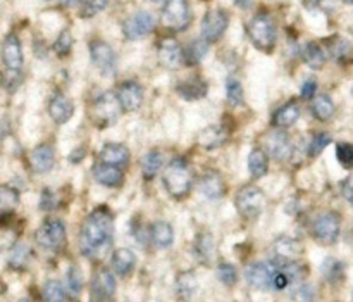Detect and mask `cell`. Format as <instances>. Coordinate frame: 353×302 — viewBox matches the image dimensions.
Returning <instances> with one entry per match:
<instances>
[{"mask_svg": "<svg viewBox=\"0 0 353 302\" xmlns=\"http://www.w3.org/2000/svg\"><path fill=\"white\" fill-rule=\"evenodd\" d=\"M114 235V216L105 206L90 213L79 232V247L85 258L99 261L109 251Z\"/></svg>", "mask_w": 353, "mask_h": 302, "instance_id": "cell-1", "label": "cell"}, {"mask_svg": "<svg viewBox=\"0 0 353 302\" xmlns=\"http://www.w3.org/2000/svg\"><path fill=\"white\" fill-rule=\"evenodd\" d=\"M164 187L172 199H185L193 185V171L185 158H174L164 169Z\"/></svg>", "mask_w": 353, "mask_h": 302, "instance_id": "cell-2", "label": "cell"}, {"mask_svg": "<svg viewBox=\"0 0 353 302\" xmlns=\"http://www.w3.org/2000/svg\"><path fill=\"white\" fill-rule=\"evenodd\" d=\"M248 37L254 41V45L257 48L264 52H271L276 45V38H278V33H276V24L268 14H257L254 19L248 23Z\"/></svg>", "mask_w": 353, "mask_h": 302, "instance_id": "cell-3", "label": "cell"}, {"mask_svg": "<svg viewBox=\"0 0 353 302\" xmlns=\"http://www.w3.org/2000/svg\"><path fill=\"white\" fill-rule=\"evenodd\" d=\"M234 206L245 220H254L262 213L265 206L264 192L255 185L241 187L234 199Z\"/></svg>", "mask_w": 353, "mask_h": 302, "instance_id": "cell-4", "label": "cell"}, {"mask_svg": "<svg viewBox=\"0 0 353 302\" xmlns=\"http://www.w3.org/2000/svg\"><path fill=\"white\" fill-rule=\"evenodd\" d=\"M2 61L6 66V85L10 88L14 83V76H17L23 68V48L19 38L14 33L7 35L2 44Z\"/></svg>", "mask_w": 353, "mask_h": 302, "instance_id": "cell-5", "label": "cell"}, {"mask_svg": "<svg viewBox=\"0 0 353 302\" xmlns=\"http://www.w3.org/2000/svg\"><path fill=\"white\" fill-rule=\"evenodd\" d=\"M121 111L124 109L121 106L117 93L105 92L99 97V100L93 106L92 120L95 126H109V124H112L119 117Z\"/></svg>", "mask_w": 353, "mask_h": 302, "instance_id": "cell-6", "label": "cell"}, {"mask_svg": "<svg viewBox=\"0 0 353 302\" xmlns=\"http://www.w3.org/2000/svg\"><path fill=\"white\" fill-rule=\"evenodd\" d=\"M192 21V12L186 0H165L162 9V24L169 31H183Z\"/></svg>", "mask_w": 353, "mask_h": 302, "instance_id": "cell-7", "label": "cell"}, {"mask_svg": "<svg viewBox=\"0 0 353 302\" xmlns=\"http://www.w3.org/2000/svg\"><path fill=\"white\" fill-rule=\"evenodd\" d=\"M278 272L279 266L274 261H261L248 266L247 272H245V276H247V282L254 289L274 290V282L276 276H278Z\"/></svg>", "mask_w": 353, "mask_h": 302, "instance_id": "cell-8", "label": "cell"}, {"mask_svg": "<svg viewBox=\"0 0 353 302\" xmlns=\"http://www.w3.org/2000/svg\"><path fill=\"white\" fill-rule=\"evenodd\" d=\"M34 240L47 251H57L65 240V227L61 220H45L34 234Z\"/></svg>", "mask_w": 353, "mask_h": 302, "instance_id": "cell-9", "label": "cell"}, {"mask_svg": "<svg viewBox=\"0 0 353 302\" xmlns=\"http://www.w3.org/2000/svg\"><path fill=\"white\" fill-rule=\"evenodd\" d=\"M341 232V218L340 214L333 213H323L316 218L312 225V235L323 244H334L340 237Z\"/></svg>", "mask_w": 353, "mask_h": 302, "instance_id": "cell-10", "label": "cell"}, {"mask_svg": "<svg viewBox=\"0 0 353 302\" xmlns=\"http://www.w3.org/2000/svg\"><path fill=\"white\" fill-rule=\"evenodd\" d=\"M230 24V16L223 9H212L202 19V38L209 44L221 40Z\"/></svg>", "mask_w": 353, "mask_h": 302, "instance_id": "cell-11", "label": "cell"}, {"mask_svg": "<svg viewBox=\"0 0 353 302\" xmlns=\"http://www.w3.org/2000/svg\"><path fill=\"white\" fill-rule=\"evenodd\" d=\"M92 62L103 76H114L117 73V57L114 48L105 41H93L90 45Z\"/></svg>", "mask_w": 353, "mask_h": 302, "instance_id": "cell-12", "label": "cell"}, {"mask_svg": "<svg viewBox=\"0 0 353 302\" xmlns=\"http://www.w3.org/2000/svg\"><path fill=\"white\" fill-rule=\"evenodd\" d=\"M154 16L147 10H140V12H134L133 16L128 17L126 23L123 24V33L128 40H137V38L147 37L154 30Z\"/></svg>", "mask_w": 353, "mask_h": 302, "instance_id": "cell-13", "label": "cell"}, {"mask_svg": "<svg viewBox=\"0 0 353 302\" xmlns=\"http://www.w3.org/2000/svg\"><path fill=\"white\" fill-rule=\"evenodd\" d=\"M116 294V279L107 268L99 270L93 276L92 282V296L99 302H109L114 299Z\"/></svg>", "mask_w": 353, "mask_h": 302, "instance_id": "cell-14", "label": "cell"}, {"mask_svg": "<svg viewBox=\"0 0 353 302\" xmlns=\"http://www.w3.org/2000/svg\"><path fill=\"white\" fill-rule=\"evenodd\" d=\"M272 254H274V261L278 263H296L302 259L303 247L295 238L281 237L276 240Z\"/></svg>", "mask_w": 353, "mask_h": 302, "instance_id": "cell-15", "label": "cell"}, {"mask_svg": "<svg viewBox=\"0 0 353 302\" xmlns=\"http://www.w3.org/2000/svg\"><path fill=\"white\" fill-rule=\"evenodd\" d=\"M265 152L274 161H286L292 155V140L285 131H272L265 138Z\"/></svg>", "mask_w": 353, "mask_h": 302, "instance_id": "cell-16", "label": "cell"}, {"mask_svg": "<svg viewBox=\"0 0 353 302\" xmlns=\"http://www.w3.org/2000/svg\"><path fill=\"white\" fill-rule=\"evenodd\" d=\"M157 55H159V62H161L162 68L165 69H176L179 64H181L183 59H185L183 57V48L179 47L178 41L171 37L161 40Z\"/></svg>", "mask_w": 353, "mask_h": 302, "instance_id": "cell-17", "label": "cell"}, {"mask_svg": "<svg viewBox=\"0 0 353 302\" xmlns=\"http://www.w3.org/2000/svg\"><path fill=\"white\" fill-rule=\"evenodd\" d=\"M117 97H119L123 109L128 111V113H133L143 104V88L137 82H124L117 88Z\"/></svg>", "mask_w": 353, "mask_h": 302, "instance_id": "cell-18", "label": "cell"}, {"mask_svg": "<svg viewBox=\"0 0 353 302\" xmlns=\"http://www.w3.org/2000/svg\"><path fill=\"white\" fill-rule=\"evenodd\" d=\"M176 92L185 100H200L209 93V85L200 76H190L176 86Z\"/></svg>", "mask_w": 353, "mask_h": 302, "instance_id": "cell-19", "label": "cell"}, {"mask_svg": "<svg viewBox=\"0 0 353 302\" xmlns=\"http://www.w3.org/2000/svg\"><path fill=\"white\" fill-rule=\"evenodd\" d=\"M48 113H50V117L57 124L68 123L69 120L74 114V106H72L71 100L64 95V93L57 92L52 97L50 104H48Z\"/></svg>", "mask_w": 353, "mask_h": 302, "instance_id": "cell-20", "label": "cell"}, {"mask_svg": "<svg viewBox=\"0 0 353 302\" xmlns=\"http://www.w3.org/2000/svg\"><path fill=\"white\" fill-rule=\"evenodd\" d=\"M93 178L103 187H109V189H116V187H121L124 182V175L121 171V168L112 164H107V162H100V164H95L93 168Z\"/></svg>", "mask_w": 353, "mask_h": 302, "instance_id": "cell-21", "label": "cell"}, {"mask_svg": "<svg viewBox=\"0 0 353 302\" xmlns=\"http://www.w3.org/2000/svg\"><path fill=\"white\" fill-rule=\"evenodd\" d=\"M199 187L200 192L203 194V197H207V199L210 200L221 199V197L224 196V190H226L223 176L217 171H214V169H209V171L203 173L202 178H200Z\"/></svg>", "mask_w": 353, "mask_h": 302, "instance_id": "cell-22", "label": "cell"}, {"mask_svg": "<svg viewBox=\"0 0 353 302\" xmlns=\"http://www.w3.org/2000/svg\"><path fill=\"white\" fill-rule=\"evenodd\" d=\"M55 161V152L52 149V145L43 144L38 145L33 152H31V168H33L34 173L38 175H43V173H48L54 166Z\"/></svg>", "mask_w": 353, "mask_h": 302, "instance_id": "cell-23", "label": "cell"}, {"mask_svg": "<svg viewBox=\"0 0 353 302\" xmlns=\"http://www.w3.org/2000/svg\"><path fill=\"white\" fill-rule=\"evenodd\" d=\"M300 114H302L300 104L296 100H290V102H286L285 106L276 111L272 123H274L276 128H290L299 121Z\"/></svg>", "mask_w": 353, "mask_h": 302, "instance_id": "cell-24", "label": "cell"}, {"mask_svg": "<svg viewBox=\"0 0 353 302\" xmlns=\"http://www.w3.org/2000/svg\"><path fill=\"white\" fill-rule=\"evenodd\" d=\"M100 159H102V162H107V164L123 168V166L130 162V151L121 144H107L100 151Z\"/></svg>", "mask_w": 353, "mask_h": 302, "instance_id": "cell-25", "label": "cell"}, {"mask_svg": "<svg viewBox=\"0 0 353 302\" xmlns=\"http://www.w3.org/2000/svg\"><path fill=\"white\" fill-rule=\"evenodd\" d=\"M137 256L131 249H117L112 254V268L119 276H128L134 270Z\"/></svg>", "mask_w": 353, "mask_h": 302, "instance_id": "cell-26", "label": "cell"}, {"mask_svg": "<svg viewBox=\"0 0 353 302\" xmlns=\"http://www.w3.org/2000/svg\"><path fill=\"white\" fill-rule=\"evenodd\" d=\"M228 140V131L224 130L219 124H214V126L205 128V130L200 133L199 144L202 145L203 149H217L221 145L226 144Z\"/></svg>", "mask_w": 353, "mask_h": 302, "instance_id": "cell-27", "label": "cell"}, {"mask_svg": "<svg viewBox=\"0 0 353 302\" xmlns=\"http://www.w3.org/2000/svg\"><path fill=\"white\" fill-rule=\"evenodd\" d=\"M150 237L159 249H168L174 242V232L165 221H155L150 228Z\"/></svg>", "mask_w": 353, "mask_h": 302, "instance_id": "cell-28", "label": "cell"}, {"mask_svg": "<svg viewBox=\"0 0 353 302\" xmlns=\"http://www.w3.org/2000/svg\"><path fill=\"white\" fill-rule=\"evenodd\" d=\"M269 169V155L265 149H254L248 155V171L254 178H262Z\"/></svg>", "mask_w": 353, "mask_h": 302, "instance_id": "cell-29", "label": "cell"}, {"mask_svg": "<svg viewBox=\"0 0 353 302\" xmlns=\"http://www.w3.org/2000/svg\"><path fill=\"white\" fill-rule=\"evenodd\" d=\"M207 52H209V41L203 40V38H199V40H192L186 45V48L183 50V57H185L186 64L195 66L205 57Z\"/></svg>", "mask_w": 353, "mask_h": 302, "instance_id": "cell-30", "label": "cell"}, {"mask_svg": "<svg viewBox=\"0 0 353 302\" xmlns=\"http://www.w3.org/2000/svg\"><path fill=\"white\" fill-rule=\"evenodd\" d=\"M196 292V276L193 272H181L176 279V294L181 299L188 301Z\"/></svg>", "mask_w": 353, "mask_h": 302, "instance_id": "cell-31", "label": "cell"}, {"mask_svg": "<svg viewBox=\"0 0 353 302\" xmlns=\"http://www.w3.org/2000/svg\"><path fill=\"white\" fill-rule=\"evenodd\" d=\"M302 59L309 68L312 69H321L326 62V54H324L323 47L316 41H310V44L305 45L302 52Z\"/></svg>", "mask_w": 353, "mask_h": 302, "instance_id": "cell-32", "label": "cell"}, {"mask_svg": "<svg viewBox=\"0 0 353 302\" xmlns=\"http://www.w3.org/2000/svg\"><path fill=\"white\" fill-rule=\"evenodd\" d=\"M17 204H19V192L10 185L0 187V209H2V220H6L7 214L14 213Z\"/></svg>", "mask_w": 353, "mask_h": 302, "instance_id": "cell-33", "label": "cell"}, {"mask_svg": "<svg viewBox=\"0 0 353 302\" xmlns=\"http://www.w3.org/2000/svg\"><path fill=\"white\" fill-rule=\"evenodd\" d=\"M321 272H323L324 280L327 283H338L345 279V266L343 263L338 261L334 258H327L326 261L321 266Z\"/></svg>", "mask_w": 353, "mask_h": 302, "instance_id": "cell-34", "label": "cell"}, {"mask_svg": "<svg viewBox=\"0 0 353 302\" xmlns=\"http://www.w3.org/2000/svg\"><path fill=\"white\" fill-rule=\"evenodd\" d=\"M312 114L319 121H327L331 120V116L334 114V104L333 100L327 95H317L316 99L312 100Z\"/></svg>", "mask_w": 353, "mask_h": 302, "instance_id": "cell-35", "label": "cell"}, {"mask_svg": "<svg viewBox=\"0 0 353 302\" xmlns=\"http://www.w3.org/2000/svg\"><path fill=\"white\" fill-rule=\"evenodd\" d=\"M162 166V154L157 151H150L141 161V173L145 180H154Z\"/></svg>", "mask_w": 353, "mask_h": 302, "instance_id": "cell-36", "label": "cell"}, {"mask_svg": "<svg viewBox=\"0 0 353 302\" xmlns=\"http://www.w3.org/2000/svg\"><path fill=\"white\" fill-rule=\"evenodd\" d=\"M195 254L202 265H209L214 256V242L209 234H202L195 242Z\"/></svg>", "mask_w": 353, "mask_h": 302, "instance_id": "cell-37", "label": "cell"}, {"mask_svg": "<svg viewBox=\"0 0 353 302\" xmlns=\"http://www.w3.org/2000/svg\"><path fill=\"white\" fill-rule=\"evenodd\" d=\"M28 259H30V247L23 242L12 245L9 252V266L14 270H21L26 266Z\"/></svg>", "mask_w": 353, "mask_h": 302, "instance_id": "cell-38", "label": "cell"}, {"mask_svg": "<svg viewBox=\"0 0 353 302\" xmlns=\"http://www.w3.org/2000/svg\"><path fill=\"white\" fill-rule=\"evenodd\" d=\"M226 97L228 104L231 107H238L243 104V86L236 78H230L226 83Z\"/></svg>", "mask_w": 353, "mask_h": 302, "instance_id": "cell-39", "label": "cell"}, {"mask_svg": "<svg viewBox=\"0 0 353 302\" xmlns=\"http://www.w3.org/2000/svg\"><path fill=\"white\" fill-rule=\"evenodd\" d=\"M65 282H68L69 296L78 297L79 292H81V289H83L81 270H79L78 266H71V268L68 270V275H65Z\"/></svg>", "mask_w": 353, "mask_h": 302, "instance_id": "cell-40", "label": "cell"}, {"mask_svg": "<svg viewBox=\"0 0 353 302\" xmlns=\"http://www.w3.org/2000/svg\"><path fill=\"white\" fill-rule=\"evenodd\" d=\"M43 297L47 302H64L65 301V290L57 280H50L45 283L43 287Z\"/></svg>", "mask_w": 353, "mask_h": 302, "instance_id": "cell-41", "label": "cell"}, {"mask_svg": "<svg viewBox=\"0 0 353 302\" xmlns=\"http://www.w3.org/2000/svg\"><path fill=\"white\" fill-rule=\"evenodd\" d=\"M217 279H219V282H223L224 285H234L238 280L236 270H234V266L230 265V263H221V265L217 266Z\"/></svg>", "mask_w": 353, "mask_h": 302, "instance_id": "cell-42", "label": "cell"}, {"mask_svg": "<svg viewBox=\"0 0 353 302\" xmlns=\"http://www.w3.org/2000/svg\"><path fill=\"white\" fill-rule=\"evenodd\" d=\"M81 10H79V16L81 17H93L95 14H99L100 10H103L109 3V0H83Z\"/></svg>", "mask_w": 353, "mask_h": 302, "instance_id": "cell-43", "label": "cell"}, {"mask_svg": "<svg viewBox=\"0 0 353 302\" xmlns=\"http://www.w3.org/2000/svg\"><path fill=\"white\" fill-rule=\"evenodd\" d=\"M331 144V135L330 133H317L316 137L312 138V142H310V147H309V152L312 158H317L319 154H323L324 149L327 147V145Z\"/></svg>", "mask_w": 353, "mask_h": 302, "instance_id": "cell-44", "label": "cell"}, {"mask_svg": "<svg viewBox=\"0 0 353 302\" xmlns=\"http://www.w3.org/2000/svg\"><path fill=\"white\" fill-rule=\"evenodd\" d=\"M71 48H72V35L69 33L68 30L62 31V33L59 35L57 40H55L54 50L57 52V54L61 55V57H65V55H68L69 52H71Z\"/></svg>", "mask_w": 353, "mask_h": 302, "instance_id": "cell-45", "label": "cell"}, {"mask_svg": "<svg viewBox=\"0 0 353 302\" xmlns=\"http://www.w3.org/2000/svg\"><path fill=\"white\" fill-rule=\"evenodd\" d=\"M336 158L343 168H353V145L341 142L336 147Z\"/></svg>", "mask_w": 353, "mask_h": 302, "instance_id": "cell-46", "label": "cell"}, {"mask_svg": "<svg viewBox=\"0 0 353 302\" xmlns=\"http://www.w3.org/2000/svg\"><path fill=\"white\" fill-rule=\"evenodd\" d=\"M40 209L52 211L57 209V196L50 189H45L40 196Z\"/></svg>", "mask_w": 353, "mask_h": 302, "instance_id": "cell-47", "label": "cell"}, {"mask_svg": "<svg viewBox=\"0 0 353 302\" xmlns=\"http://www.w3.org/2000/svg\"><path fill=\"white\" fill-rule=\"evenodd\" d=\"M330 50L331 54H333V57L338 59V57H345V55L352 50V47L347 40H340V41H333V44L330 45Z\"/></svg>", "mask_w": 353, "mask_h": 302, "instance_id": "cell-48", "label": "cell"}, {"mask_svg": "<svg viewBox=\"0 0 353 302\" xmlns=\"http://www.w3.org/2000/svg\"><path fill=\"white\" fill-rule=\"evenodd\" d=\"M316 92H317L316 79H307V82L302 85V99L305 100L312 99V97H316Z\"/></svg>", "mask_w": 353, "mask_h": 302, "instance_id": "cell-49", "label": "cell"}, {"mask_svg": "<svg viewBox=\"0 0 353 302\" xmlns=\"http://www.w3.org/2000/svg\"><path fill=\"white\" fill-rule=\"evenodd\" d=\"M341 192H343L345 199H347L353 206V173L343 182V185H341Z\"/></svg>", "mask_w": 353, "mask_h": 302, "instance_id": "cell-50", "label": "cell"}, {"mask_svg": "<svg viewBox=\"0 0 353 302\" xmlns=\"http://www.w3.org/2000/svg\"><path fill=\"white\" fill-rule=\"evenodd\" d=\"M300 297H302V302H316V294L310 285H303L300 289Z\"/></svg>", "mask_w": 353, "mask_h": 302, "instance_id": "cell-51", "label": "cell"}, {"mask_svg": "<svg viewBox=\"0 0 353 302\" xmlns=\"http://www.w3.org/2000/svg\"><path fill=\"white\" fill-rule=\"evenodd\" d=\"M234 3H236L238 7H241V9H247V7H250L252 0H234Z\"/></svg>", "mask_w": 353, "mask_h": 302, "instance_id": "cell-52", "label": "cell"}, {"mask_svg": "<svg viewBox=\"0 0 353 302\" xmlns=\"http://www.w3.org/2000/svg\"><path fill=\"white\" fill-rule=\"evenodd\" d=\"M79 2H83V0H62V6H74Z\"/></svg>", "mask_w": 353, "mask_h": 302, "instance_id": "cell-53", "label": "cell"}, {"mask_svg": "<svg viewBox=\"0 0 353 302\" xmlns=\"http://www.w3.org/2000/svg\"><path fill=\"white\" fill-rule=\"evenodd\" d=\"M150 2H162V0H150Z\"/></svg>", "mask_w": 353, "mask_h": 302, "instance_id": "cell-54", "label": "cell"}, {"mask_svg": "<svg viewBox=\"0 0 353 302\" xmlns=\"http://www.w3.org/2000/svg\"><path fill=\"white\" fill-rule=\"evenodd\" d=\"M47 2H48V0H47Z\"/></svg>", "mask_w": 353, "mask_h": 302, "instance_id": "cell-55", "label": "cell"}, {"mask_svg": "<svg viewBox=\"0 0 353 302\" xmlns=\"http://www.w3.org/2000/svg\"><path fill=\"white\" fill-rule=\"evenodd\" d=\"M352 302H353V301H352Z\"/></svg>", "mask_w": 353, "mask_h": 302, "instance_id": "cell-56", "label": "cell"}]
</instances>
